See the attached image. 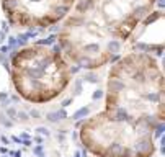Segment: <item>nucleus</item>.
<instances>
[{"label": "nucleus", "mask_w": 165, "mask_h": 157, "mask_svg": "<svg viewBox=\"0 0 165 157\" xmlns=\"http://www.w3.org/2000/svg\"><path fill=\"white\" fill-rule=\"evenodd\" d=\"M36 133H38V134H43V136H49V129H48V128H38V129H36Z\"/></svg>", "instance_id": "obj_8"}, {"label": "nucleus", "mask_w": 165, "mask_h": 157, "mask_svg": "<svg viewBox=\"0 0 165 157\" xmlns=\"http://www.w3.org/2000/svg\"><path fill=\"white\" fill-rule=\"evenodd\" d=\"M101 97H103V90H96L95 93H93V100H98Z\"/></svg>", "instance_id": "obj_10"}, {"label": "nucleus", "mask_w": 165, "mask_h": 157, "mask_svg": "<svg viewBox=\"0 0 165 157\" xmlns=\"http://www.w3.org/2000/svg\"><path fill=\"white\" fill-rule=\"evenodd\" d=\"M10 74L15 90L33 103H46L69 87L72 71L60 51L46 44H28L10 57Z\"/></svg>", "instance_id": "obj_3"}, {"label": "nucleus", "mask_w": 165, "mask_h": 157, "mask_svg": "<svg viewBox=\"0 0 165 157\" xmlns=\"http://www.w3.org/2000/svg\"><path fill=\"white\" fill-rule=\"evenodd\" d=\"M7 98V93H0V100H5Z\"/></svg>", "instance_id": "obj_20"}, {"label": "nucleus", "mask_w": 165, "mask_h": 157, "mask_svg": "<svg viewBox=\"0 0 165 157\" xmlns=\"http://www.w3.org/2000/svg\"><path fill=\"white\" fill-rule=\"evenodd\" d=\"M160 0H77L57 33L70 66L96 71L123 56L141 23Z\"/></svg>", "instance_id": "obj_2"}, {"label": "nucleus", "mask_w": 165, "mask_h": 157, "mask_svg": "<svg viewBox=\"0 0 165 157\" xmlns=\"http://www.w3.org/2000/svg\"><path fill=\"white\" fill-rule=\"evenodd\" d=\"M77 0H2L7 21L16 28L44 30L62 23Z\"/></svg>", "instance_id": "obj_4"}, {"label": "nucleus", "mask_w": 165, "mask_h": 157, "mask_svg": "<svg viewBox=\"0 0 165 157\" xmlns=\"http://www.w3.org/2000/svg\"><path fill=\"white\" fill-rule=\"evenodd\" d=\"M0 139H2V142H3V144H8V137L2 136V137H0Z\"/></svg>", "instance_id": "obj_18"}, {"label": "nucleus", "mask_w": 165, "mask_h": 157, "mask_svg": "<svg viewBox=\"0 0 165 157\" xmlns=\"http://www.w3.org/2000/svg\"><path fill=\"white\" fill-rule=\"evenodd\" d=\"M10 156H15V157H21V152H20V151H15V152L12 151V152H10Z\"/></svg>", "instance_id": "obj_14"}, {"label": "nucleus", "mask_w": 165, "mask_h": 157, "mask_svg": "<svg viewBox=\"0 0 165 157\" xmlns=\"http://www.w3.org/2000/svg\"><path fill=\"white\" fill-rule=\"evenodd\" d=\"M64 118H67V113H65V110H59V111H51V113H48V120H49L51 123H57V121H60V120H64Z\"/></svg>", "instance_id": "obj_5"}, {"label": "nucleus", "mask_w": 165, "mask_h": 157, "mask_svg": "<svg viewBox=\"0 0 165 157\" xmlns=\"http://www.w3.org/2000/svg\"><path fill=\"white\" fill-rule=\"evenodd\" d=\"M7 116L13 120V118L16 116V110H15V108H8V110H7Z\"/></svg>", "instance_id": "obj_9"}, {"label": "nucleus", "mask_w": 165, "mask_h": 157, "mask_svg": "<svg viewBox=\"0 0 165 157\" xmlns=\"http://www.w3.org/2000/svg\"><path fill=\"white\" fill-rule=\"evenodd\" d=\"M88 113H90V108H88V107L80 108L79 111H75L74 118H75V120H79V118H85V116H88Z\"/></svg>", "instance_id": "obj_6"}, {"label": "nucleus", "mask_w": 165, "mask_h": 157, "mask_svg": "<svg viewBox=\"0 0 165 157\" xmlns=\"http://www.w3.org/2000/svg\"><path fill=\"white\" fill-rule=\"evenodd\" d=\"M23 144H25V146H26V147H30V146H31V144H33V142H31V141H30V139H25V141H23Z\"/></svg>", "instance_id": "obj_16"}, {"label": "nucleus", "mask_w": 165, "mask_h": 157, "mask_svg": "<svg viewBox=\"0 0 165 157\" xmlns=\"http://www.w3.org/2000/svg\"><path fill=\"white\" fill-rule=\"evenodd\" d=\"M16 116L20 118L21 121H25V120H28V115H26V113H23V111H21V113H16Z\"/></svg>", "instance_id": "obj_12"}, {"label": "nucleus", "mask_w": 165, "mask_h": 157, "mask_svg": "<svg viewBox=\"0 0 165 157\" xmlns=\"http://www.w3.org/2000/svg\"><path fill=\"white\" fill-rule=\"evenodd\" d=\"M70 101H72V98H69V100H65L64 103H62V107L65 108V107H67V105H69V103H70Z\"/></svg>", "instance_id": "obj_19"}, {"label": "nucleus", "mask_w": 165, "mask_h": 157, "mask_svg": "<svg viewBox=\"0 0 165 157\" xmlns=\"http://www.w3.org/2000/svg\"><path fill=\"white\" fill-rule=\"evenodd\" d=\"M35 154H36V156H39V154H41V157H43V146H41V144L35 147Z\"/></svg>", "instance_id": "obj_11"}, {"label": "nucleus", "mask_w": 165, "mask_h": 157, "mask_svg": "<svg viewBox=\"0 0 165 157\" xmlns=\"http://www.w3.org/2000/svg\"><path fill=\"white\" fill-rule=\"evenodd\" d=\"M0 123H2L3 126H7V128H10V126H12V121H8V120H7L5 115H0Z\"/></svg>", "instance_id": "obj_7"}, {"label": "nucleus", "mask_w": 165, "mask_h": 157, "mask_svg": "<svg viewBox=\"0 0 165 157\" xmlns=\"http://www.w3.org/2000/svg\"><path fill=\"white\" fill-rule=\"evenodd\" d=\"M12 141H15V142H18V144H20V142H21V137H18V136H12Z\"/></svg>", "instance_id": "obj_15"}, {"label": "nucleus", "mask_w": 165, "mask_h": 157, "mask_svg": "<svg viewBox=\"0 0 165 157\" xmlns=\"http://www.w3.org/2000/svg\"><path fill=\"white\" fill-rule=\"evenodd\" d=\"M105 110L82 128V142L100 157H150L164 121V71L157 57L129 51L110 66Z\"/></svg>", "instance_id": "obj_1"}, {"label": "nucleus", "mask_w": 165, "mask_h": 157, "mask_svg": "<svg viewBox=\"0 0 165 157\" xmlns=\"http://www.w3.org/2000/svg\"><path fill=\"white\" fill-rule=\"evenodd\" d=\"M0 152H2V154H7L8 151H7V147H2V149H0Z\"/></svg>", "instance_id": "obj_21"}, {"label": "nucleus", "mask_w": 165, "mask_h": 157, "mask_svg": "<svg viewBox=\"0 0 165 157\" xmlns=\"http://www.w3.org/2000/svg\"><path fill=\"white\" fill-rule=\"evenodd\" d=\"M31 116H33V118H39V111H38V110H31Z\"/></svg>", "instance_id": "obj_13"}, {"label": "nucleus", "mask_w": 165, "mask_h": 157, "mask_svg": "<svg viewBox=\"0 0 165 157\" xmlns=\"http://www.w3.org/2000/svg\"><path fill=\"white\" fill-rule=\"evenodd\" d=\"M35 141L38 142V144H43V137H39V134H38V137H36Z\"/></svg>", "instance_id": "obj_17"}]
</instances>
